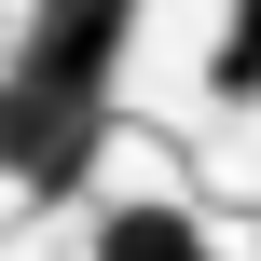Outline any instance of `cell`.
<instances>
[{
	"label": "cell",
	"mask_w": 261,
	"mask_h": 261,
	"mask_svg": "<svg viewBox=\"0 0 261 261\" xmlns=\"http://www.w3.org/2000/svg\"><path fill=\"white\" fill-rule=\"evenodd\" d=\"M96 138H110V110H96V96H55V83L0 69V179H28V193H69V179L96 165Z\"/></svg>",
	"instance_id": "6da1fadb"
},
{
	"label": "cell",
	"mask_w": 261,
	"mask_h": 261,
	"mask_svg": "<svg viewBox=\"0 0 261 261\" xmlns=\"http://www.w3.org/2000/svg\"><path fill=\"white\" fill-rule=\"evenodd\" d=\"M124 41H138V14H124V0H55V14H28V28H14V69H28V83H55V96H96V110H110Z\"/></svg>",
	"instance_id": "7a4b0ae2"
},
{
	"label": "cell",
	"mask_w": 261,
	"mask_h": 261,
	"mask_svg": "<svg viewBox=\"0 0 261 261\" xmlns=\"http://www.w3.org/2000/svg\"><path fill=\"white\" fill-rule=\"evenodd\" d=\"M83 261H220V248H206V220H193V206L138 193V206H110V220H96V248H83Z\"/></svg>",
	"instance_id": "3957f363"
},
{
	"label": "cell",
	"mask_w": 261,
	"mask_h": 261,
	"mask_svg": "<svg viewBox=\"0 0 261 261\" xmlns=\"http://www.w3.org/2000/svg\"><path fill=\"white\" fill-rule=\"evenodd\" d=\"M206 83H220V96H261V14H234V28H220V55H206Z\"/></svg>",
	"instance_id": "277c9868"
}]
</instances>
